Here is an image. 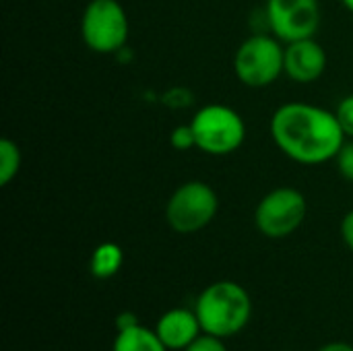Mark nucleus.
<instances>
[{"instance_id":"4468645a","label":"nucleus","mask_w":353,"mask_h":351,"mask_svg":"<svg viewBox=\"0 0 353 351\" xmlns=\"http://www.w3.org/2000/svg\"><path fill=\"white\" fill-rule=\"evenodd\" d=\"M170 143L176 151H190L196 147V137H194V130L190 124H184V126H176L172 130V137H170Z\"/></svg>"},{"instance_id":"412c9836","label":"nucleus","mask_w":353,"mask_h":351,"mask_svg":"<svg viewBox=\"0 0 353 351\" xmlns=\"http://www.w3.org/2000/svg\"><path fill=\"white\" fill-rule=\"evenodd\" d=\"M343 2V6L347 8V10H352L353 12V0H341Z\"/></svg>"},{"instance_id":"aec40b11","label":"nucleus","mask_w":353,"mask_h":351,"mask_svg":"<svg viewBox=\"0 0 353 351\" xmlns=\"http://www.w3.org/2000/svg\"><path fill=\"white\" fill-rule=\"evenodd\" d=\"M319 351H353L350 343H341V341H333V343H327L325 348H321Z\"/></svg>"},{"instance_id":"7ed1b4c3","label":"nucleus","mask_w":353,"mask_h":351,"mask_svg":"<svg viewBox=\"0 0 353 351\" xmlns=\"http://www.w3.org/2000/svg\"><path fill=\"white\" fill-rule=\"evenodd\" d=\"M190 126L196 137V149L215 157L232 155L246 139L244 118L223 103H209L201 108L190 120Z\"/></svg>"},{"instance_id":"9d476101","label":"nucleus","mask_w":353,"mask_h":351,"mask_svg":"<svg viewBox=\"0 0 353 351\" xmlns=\"http://www.w3.org/2000/svg\"><path fill=\"white\" fill-rule=\"evenodd\" d=\"M203 331L196 312L184 310V308H174L165 312L155 327L157 337L168 350H186Z\"/></svg>"},{"instance_id":"a211bd4d","label":"nucleus","mask_w":353,"mask_h":351,"mask_svg":"<svg viewBox=\"0 0 353 351\" xmlns=\"http://www.w3.org/2000/svg\"><path fill=\"white\" fill-rule=\"evenodd\" d=\"M341 238L347 244V248L353 252V209L341 221Z\"/></svg>"},{"instance_id":"f3484780","label":"nucleus","mask_w":353,"mask_h":351,"mask_svg":"<svg viewBox=\"0 0 353 351\" xmlns=\"http://www.w3.org/2000/svg\"><path fill=\"white\" fill-rule=\"evenodd\" d=\"M184 351H228L225 343L221 341V337H215V335H199L188 348Z\"/></svg>"},{"instance_id":"6ab92c4d","label":"nucleus","mask_w":353,"mask_h":351,"mask_svg":"<svg viewBox=\"0 0 353 351\" xmlns=\"http://www.w3.org/2000/svg\"><path fill=\"white\" fill-rule=\"evenodd\" d=\"M139 325V319H137V314H132V312H120L118 317H116V327H118V331H126V329H132V327H137Z\"/></svg>"},{"instance_id":"f257e3e1","label":"nucleus","mask_w":353,"mask_h":351,"mask_svg":"<svg viewBox=\"0 0 353 351\" xmlns=\"http://www.w3.org/2000/svg\"><path fill=\"white\" fill-rule=\"evenodd\" d=\"M271 137L283 155L304 166L335 159L345 143L335 112L304 101H290L275 110Z\"/></svg>"},{"instance_id":"39448f33","label":"nucleus","mask_w":353,"mask_h":351,"mask_svg":"<svg viewBox=\"0 0 353 351\" xmlns=\"http://www.w3.org/2000/svg\"><path fill=\"white\" fill-rule=\"evenodd\" d=\"M217 192L201 180L184 182L174 190L165 205V219L178 234H196L205 230L217 215Z\"/></svg>"},{"instance_id":"423d86ee","label":"nucleus","mask_w":353,"mask_h":351,"mask_svg":"<svg viewBox=\"0 0 353 351\" xmlns=\"http://www.w3.org/2000/svg\"><path fill=\"white\" fill-rule=\"evenodd\" d=\"M130 23L118 0H91L81 19V35L89 50L97 54H114L124 48Z\"/></svg>"},{"instance_id":"1a4fd4ad","label":"nucleus","mask_w":353,"mask_h":351,"mask_svg":"<svg viewBox=\"0 0 353 351\" xmlns=\"http://www.w3.org/2000/svg\"><path fill=\"white\" fill-rule=\"evenodd\" d=\"M283 68L285 74L296 83H314L323 77L327 68V52L314 37L292 41L285 46Z\"/></svg>"},{"instance_id":"20e7f679","label":"nucleus","mask_w":353,"mask_h":351,"mask_svg":"<svg viewBox=\"0 0 353 351\" xmlns=\"http://www.w3.org/2000/svg\"><path fill=\"white\" fill-rule=\"evenodd\" d=\"M283 60L285 48L281 46V39L259 33L240 43L234 56V70L246 87L263 89L273 85L281 72H285Z\"/></svg>"},{"instance_id":"ddd939ff","label":"nucleus","mask_w":353,"mask_h":351,"mask_svg":"<svg viewBox=\"0 0 353 351\" xmlns=\"http://www.w3.org/2000/svg\"><path fill=\"white\" fill-rule=\"evenodd\" d=\"M21 170V149L14 141L2 139L0 141V186L10 184Z\"/></svg>"},{"instance_id":"f03ea898","label":"nucleus","mask_w":353,"mask_h":351,"mask_svg":"<svg viewBox=\"0 0 353 351\" xmlns=\"http://www.w3.org/2000/svg\"><path fill=\"white\" fill-rule=\"evenodd\" d=\"M194 312L207 335L225 339L238 335L250 323L252 300L242 285L217 281L201 292Z\"/></svg>"},{"instance_id":"2eb2a0df","label":"nucleus","mask_w":353,"mask_h":351,"mask_svg":"<svg viewBox=\"0 0 353 351\" xmlns=\"http://www.w3.org/2000/svg\"><path fill=\"white\" fill-rule=\"evenodd\" d=\"M335 116H337L345 137L353 139V93L339 101V106L335 110Z\"/></svg>"},{"instance_id":"dca6fc26","label":"nucleus","mask_w":353,"mask_h":351,"mask_svg":"<svg viewBox=\"0 0 353 351\" xmlns=\"http://www.w3.org/2000/svg\"><path fill=\"white\" fill-rule=\"evenodd\" d=\"M337 168H339V174L353 182V139L350 143H343V147L339 149L337 153Z\"/></svg>"},{"instance_id":"9b49d317","label":"nucleus","mask_w":353,"mask_h":351,"mask_svg":"<svg viewBox=\"0 0 353 351\" xmlns=\"http://www.w3.org/2000/svg\"><path fill=\"white\" fill-rule=\"evenodd\" d=\"M112 351H168V348L161 343L155 331L137 325L132 329L118 331Z\"/></svg>"},{"instance_id":"0eeeda50","label":"nucleus","mask_w":353,"mask_h":351,"mask_svg":"<svg viewBox=\"0 0 353 351\" xmlns=\"http://www.w3.org/2000/svg\"><path fill=\"white\" fill-rule=\"evenodd\" d=\"M308 205L298 188L281 186L267 192L254 211L256 230L267 238H285L306 219Z\"/></svg>"},{"instance_id":"6e6552de","label":"nucleus","mask_w":353,"mask_h":351,"mask_svg":"<svg viewBox=\"0 0 353 351\" xmlns=\"http://www.w3.org/2000/svg\"><path fill=\"white\" fill-rule=\"evenodd\" d=\"M265 14L273 35L285 43L314 37L321 27L319 0H267Z\"/></svg>"},{"instance_id":"f8f14e48","label":"nucleus","mask_w":353,"mask_h":351,"mask_svg":"<svg viewBox=\"0 0 353 351\" xmlns=\"http://www.w3.org/2000/svg\"><path fill=\"white\" fill-rule=\"evenodd\" d=\"M122 263H124L122 248L114 242H103L93 250L89 269L95 279H110L120 271Z\"/></svg>"}]
</instances>
